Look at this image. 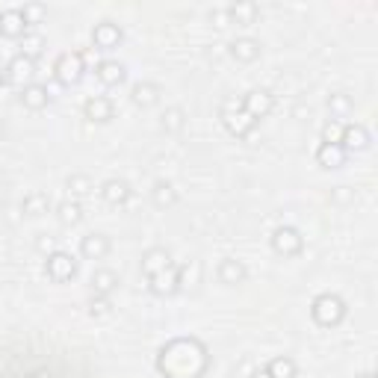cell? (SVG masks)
<instances>
[{"mask_svg": "<svg viewBox=\"0 0 378 378\" xmlns=\"http://www.w3.org/2000/svg\"><path fill=\"white\" fill-rule=\"evenodd\" d=\"M207 349L192 337H177L160 349L157 370L165 378H201L207 372Z\"/></svg>", "mask_w": 378, "mask_h": 378, "instance_id": "1", "label": "cell"}, {"mask_svg": "<svg viewBox=\"0 0 378 378\" xmlns=\"http://www.w3.org/2000/svg\"><path fill=\"white\" fill-rule=\"evenodd\" d=\"M310 316H313V322L316 325H322V328H334L343 322V316H346V301L334 293H322V296H316L313 298V305H310Z\"/></svg>", "mask_w": 378, "mask_h": 378, "instance_id": "2", "label": "cell"}, {"mask_svg": "<svg viewBox=\"0 0 378 378\" xmlns=\"http://www.w3.org/2000/svg\"><path fill=\"white\" fill-rule=\"evenodd\" d=\"M44 269H48V278H53L56 284H65V281H71L74 275H77V260H74L71 254H65V251H56V254L48 257Z\"/></svg>", "mask_w": 378, "mask_h": 378, "instance_id": "3", "label": "cell"}, {"mask_svg": "<svg viewBox=\"0 0 378 378\" xmlns=\"http://www.w3.org/2000/svg\"><path fill=\"white\" fill-rule=\"evenodd\" d=\"M272 248L281 257H298L301 248H305V239H301V234L296 228H278L272 234Z\"/></svg>", "mask_w": 378, "mask_h": 378, "instance_id": "4", "label": "cell"}, {"mask_svg": "<svg viewBox=\"0 0 378 378\" xmlns=\"http://www.w3.org/2000/svg\"><path fill=\"white\" fill-rule=\"evenodd\" d=\"M234 110H237V113H231L228 107H222V122H225V127H228L234 136H248L257 122L243 110V103H239V101L234 103Z\"/></svg>", "mask_w": 378, "mask_h": 378, "instance_id": "5", "label": "cell"}, {"mask_svg": "<svg viewBox=\"0 0 378 378\" xmlns=\"http://www.w3.org/2000/svg\"><path fill=\"white\" fill-rule=\"evenodd\" d=\"M83 77V53H63L56 59V80L59 83H77Z\"/></svg>", "mask_w": 378, "mask_h": 378, "instance_id": "6", "label": "cell"}, {"mask_svg": "<svg viewBox=\"0 0 378 378\" xmlns=\"http://www.w3.org/2000/svg\"><path fill=\"white\" fill-rule=\"evenodd\" d=\"M172 269H175V263H172V257L165 248H151L142 257V272L148 275V281L157 278V275H165V272H172Z\"/></svg>", "mask_w": 378, "mask_h": 378, "instance_id": "7", "label": "cell"}, {"mask_svg": "<svg viewBox=\"0 0 378 378\" xmlns=\"http://www.w3.org/2000/svg\"><path fill=\"white\" fill-rule=\"evenodd\" d=\"M27 27H30V21H27V12L24 9H9V12L0 15V33H4L6 39L27 36Z\"/></svg>", "mask_w": 378, "mask_h": 378, "instance_id": "8", "label": "cell"}, {"mask_svg": "<svg viewBox=\"0 0 378 378\" xmlns=\"http://www.w3.org/2000/svg\"><path fill=\"white\" fill-rule=\"evenodd\" d=\"M239 103H243V110L254 118V122H260V118H266L269 115V110L272 107H275V101H272V95L269 92H248L243 101H239Z\"/></svg>", "mask_w": 378, "mask_h": 378, "instance_id": "9", "label": "cell"}, {"mask_svg": "<svg viewBox=\"0 0 378 378\" xmlns=\"http://www.w3.org/2000/svg\"><path fill=\"white\" fill-rule=\"evenodd\" d=\"M110 248H113V243L107 234H89L80 243V254L89 257V260H103V257L110 254Z\"/></svg>", "mask_w": 378, "mask_h": 378, "instance_id": "10", "label": "cell"}, {"mask_svg": "<svg viewBox=\"0 0 378 378\" xmlns=\"http://www.w3.org/2000/svg\"><path fill=\"white\" fill-rule=\"evenodd\" d=\"M83 113H86L89 122L107 125L110 118H113V101H110V98H101V95H95V98H89V101L83 103Z\"/></svg>", "mask_w": 378, "mask_h": 378, "instance_id": "11", "label": "cell"}, {"mask_svg": "<svg viewBox=\"0 0 378 378\" xmlns=\"http://www.w3.org/2000/svg\"><path fill=\"white\" fill-rule=\"evenodd\" d=\"M92 42L98 51H115L118 44H122V30L115 24H98L92 33Z\"/></svg>", "mask_w": 378, "mask_h": 378, "instance_id": "12", "label": "cell"}, {"mask_svg": "<svg viewBox=\"0 0 378 378\" xmlns=\"http://www.w3.org/2000/svg\"><path fill=\"white\" fill-rule=\"evenodd\" d=\"M340 145L346 151H364L370 145V130L364 125H343V139Z\"/></svg>", "mask_w": 378, "mask_h": 378, "instance_id": "13", "label": "cell"}, {"mask_svg": "<svg viewBox=\"0 0 378 378\" xmlns=\"http://www.w3.org/2000/svg\"><path fill=\"white\" fill-rule=\"evenodd\" d=\"M101 195H103V201L113 204V207H122L130 201V187H127V180H107V184L101 187Z\"/></svg>", "mask_w": 378, "mask_h": 378, "instance_id": "14", "label": "cell"}, {"mask_svg": "<svg viewBox=\"0 0 378 378\" xmlns=\"http://www.w3.org/2000/svg\"><path fill=\"white\" fill-rule=\"evenodd\" d=\"M346 157H349V151H346L343 145H328V142H322L320 151H316V163L325 165V169H340V165L346 163Z\"/></svg>", "mask_w": 378, "mask_h": 378, "instance_id": "15", "label": "cell"}, {"mask_svg": "<svg viewBox=\"0 0 378 378\" xmlns=\"http://www.w3.org/2000/svg\"><path fill=\"white\" fill-rule=\"evenodd\" d=\"M216 275H219L222 284H243L248 278V269L239 260H234V257H225V260L219 263V269H216Z\"/></svg>", "mask_w": 378, "mask_h": 378, "instance_id": "16", "label": "cell"}, {"mask_svg": "<svg viewBox=\"0 0 378 378\" xmlns=\"http://www.w3.org/2000/svg\"><path fill=\"white\" fill-rule=\"evenodd\" d=\"M95 74H98V80H101L103 86H122V83H125V77H127L125 65H122V63H113V59H107V63H101Z\"/></svg>", "mask_w": 378, "mask_h": 378, "instance_id": "17", "label": "cell"}, {"mask_svg": "<svg viewBox=\"0 0 378 378\" xmlns=\"http://www.w3.org/2000/svg\"><path fill=\"white\" fill-rule=\"evenodd\" d=\"M21 103L30 110H44L51 103V95H48V89L39 86V83H30L24 86V92H21Z\"/></svg>", "mask_w": 378, "mask_h": 378, "instance_id": "18", "label": "cell"}, {"mask_svg": "<svg viewBox=\"0 0 378 378\" xmlns=\"http://www.w3.org/2000/svg\"><path fill=\"white\" fill-rule=\"evenodd\" d=\"M33 56H27V53H21V56H15L12 59V65L6 68L9 74L6 77L12 80V83H21V80H33Z\"/></svg>", "mask_w": 378, "mask_h": 378, "instance_id": "19", "label": "cell"}, {"mask_svg": "<svg viewBox=\"0 0 378 378\" xmlns=\"http://www.w3.org/2000/svg\"><path fill=\"white\" fill-rule=\"evenodd\" d=\"M266 378H296L298 375V367L293 358H272L266 364Z\"/></svg>", "mask_w": 378, "mask_h": 378, "instance_id": "20", "label": "cell"}, {"mask_svg": "<svg viewBox=\"0 0 378 378\" xmlns=\"http://www.w3.org/2000/svg\"><path fill=\"white\" fill-rule=\"evenodd\" d=\"M118 286V275L113 269H95V275H92V290H95V296H103L107 298L113 290Z\"/></svg>", "mask_w": 378, "mask_h": 378, "instance_id": "21", "label": "cell"}, {"mask_svg": "<svg viewBox=\"0 0 378 378\" xmlns=\"http://www.w3.org/2000/svg\"><path fill=\"white\" fill-rule=\"evenodd\" d=\"M231 53H234V59H239V63H254V59L260 56V44H257L254 39H237L231 44Z\"/></svg>", "mask_w": 378, "mask_h": 378, "instance_id": "22", "label": "cell"}, {"mask_svg": "<svg viewBox=\"0 0 378 378\" xmlns=\"http://www.w3.org/2000/svg\"><path fill=\"white\" fill-rule=\"evenodd\" d=\"M160 101V89L154 83H136L133 86V103L136 107H154Z\"/></svg>", "mask_w": 378, "mask_h": 378, "instance_id": "23", "label": "cell"}, {"mask_svg": "<svg viewBox=\"0 0 378 378\" xmlns=\"http://www.w3.org/2000/svg\"><path fill=\"white\" fill-rule=\"evenodd\" d=\"M21 207H24L27 216H42V213H48V195H42V192L27 195Z\"/></svg>", "mask_w": 378, "mask_h": 378, "instance_id": "24", "label": "cell"}, {"mask_svg": "<svg viewBox=\"0 0 378 378\" xmlns=\"http://www.w3.org/2000/svg\"><path fill=\"white\" fill-rule=\"evenodd\" d=\"M151 195H154V201H157L160 207H172V204L177 201L175 187H172V184H163V180H160V184H154V192H151Z\"/></svg>", "mask_w": 378, "mask_h": 378, "instance_id": "25", "label": "cell"}, {"mask_svg": "<svg viewBox=\"0 0 378 378\" xmlns=\"http://www.w3.org/2000/svg\"><path fill=\"white\" fill-rule=\"evenodd\" d=\"M80 216H83V210H80L77 201H63L59 204V219H63L65 225H77Z\"/></svg>", "mask_w": 378, "mask_h": 378, "instance_id": "26", "label": "cell"}, {"mask_svg": "<svg viewBox=\"0 0 378 378\" xmlns=\"http://www.w3.org/2000/svg\"><path fill=\"white\" fill-rule=\"evenodd\" d=\"M68 189H71L74 199H83V195L92 192V184H89L86 175H71V177H68Z\"/></svg>", "mask_w": 378, "mask_h": 378, "instance_id": "27", "label": "cell"}, {"mask_svg": "<svg viewBox=\"0 0 378 378\" xmlns=\"http://www.w3.org/2000/svg\"><path fill=\"white\" fill-rule=\"evenodd\" d=\"M340 139H343V122L331 118V122L322 127V142H328V145H340Z\"/></svg>", "mask_w": 378, "mask_h": 378, "instance_id": "28", "label": "cell"}, {"mask_svg": "<svg viewBox=\"0 0 378 378\" xmlns=\"http://www.w3.org/2000/svg\"><path fill=\"white\" fill-rule=\"evenodd\" d=\"M328 110L334 113V115H343V113L352 110V101L346 98V95H331V98H328Z\"/></svg>", "mask_w": 378, "mask_h": 378, "instance_id": "29", "label": "cell"}, {"mask_svg": "<svg viewBox=\"0 0 378 378\" xmlns=\"http://www.w3.org/2000/svg\"><path fill=\"white\" fill-rule=\"evenodd\" d=\"M231 15H234V21H237V24H243V21H246V24H251V18L257 15V9H254V6H239V9L234 6V9H231Z\"/></svg>", "mask_w": 378, "mask_h": 378, "instance_id": "30", "label": "cell"}, {"mask_svg": "<svg viewBox=\"0 0 378 378\" xmlns=\"http://www.w3.org/2000/svg\"><path fill=\"white\" fill-rule=\"evenodd\" d=\"M163 125L169 127V130H180V127H184V113H180V110H169V113H165V122Z\"/></svg>", "mask_w": 378, "mask_h": 378, "instance_id": "31", "label": "cell"}, {"mask_svg": "<svg viewBox=\"0 0 378 378\" xmlns=\"http://www.w3.org/2000/svg\"><path fill=\"white\" fill-rule=\"evenodd\" d=\"M6 83V74H4V68H0V86H4Z\"/></svg>", "mask_w": 378, "mask_h": 378, "instance_id": "32", "label": "cell"}, {"mask_svg": "<svg viewBox=\"0 0 378 378\" xmlns=\"http://www.w3.org/2000/svg\"><path fill=\"white\" fill-rule=\"evenodd\" d=\"M358 378H372V375H370V372H364V375H358Z\"/></svg>", "mask_w": 378, "mask_h": 378, "instance_id": "33", "label": "cell"}]
</instances>
